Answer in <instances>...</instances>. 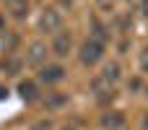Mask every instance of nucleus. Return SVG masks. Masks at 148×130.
Listing matches in <instances>:
<instances>
[{
    "label": "nucleus",
    "instance_id": "4",
    "mask_svg": "<svg viewBox=\"0 0 148 130\" xmlns=\"http://www.w3.org/2000/svg\"><path fill=\"white\" fill-rule=\"evenodd\" d=\"M44 60H47V47H44L42 42H34V44L29 47V52H26V63L34 65V68H39Z\"/></svg>",
    "mask_w": 148,
    "mask_h": 130
},
{
    "label": "nucleus",
    "instance_id": "13",
    "mask_svg": "<svg viewBox=\"0 0 148 130\" xmlns=\"http://www.w3.org/2000/svg\"><path fill=\"white\" fill-rule=\"evenodd\" d=\"M0 26H3V21H0Z\"/></svg>",
    "mask_w": 148,
    "mask_h": 130
},
{
    "label": "nucleus",
    "instance_id": "7",
    "mask_svg": "<svg viewBox=\"0 0 148 130\" xmlns=\"http://www.w3.org/2000/svg\"><path fill=\"white\" fill-rule=\"evenodd\" d=\"M18 96H21L23 102H36V96H39L36 83H34V81H21V83H18Z\"/></svg>",
    "mask_w": 148,
    "mask_h": 130
},
{
    "label": "nucleus",
    "instance_id": "6",
    "mask_svg": "<svg viewBox=\"0 0 148 130\" xmlns=\"http://www.w3.org/2000/svg\"><path fill=\"white\" fill-rule=\"evenodd\" d=\"M101 128L104 130H122L125 128V115L122 112H107V115H101Z\"/></svg>",
    "mask_w": 148,
    "mask_h": 130
},
{
    "label": "nucleus",
    "instance_id": "1",
    "mask_svg": "<svg viewBox=\"0 0 148 130\" xmlns=\"http://www.w3.org/2000/svg\"><path fill=\"white\" fill-rule=\"evenodd\" d=\"M101 57H104V42H99V39H86L83 47H81V63L91 68V65H96Z\"/></svg>",
    "mask_w": 148,
    "mask_h": 130
},
{
    "label": "nucleus",
    "instance_id": "5",
    "mask_svg": "<svg viewBox=\"0 0 148 130\" xmlns=\"http://www.w3.org/2000/svg\"><path fill=\"white\" fill-rule=\"evenodd\" d=\"M39 78H42L44 83H57V81L65 78V68H62V65H44L42 73H39Z\"/></svg>",
    "mask_w": 148,
    "mask_h": 130
},
{
    "label": "nucleus",
    "instance_id": "11",
    "mask_svg": "<svg viewBox=\"0 0 148 130\" xmlns=\"http://www.w3.org/2000/svg\"><path fill=\"white\" fill-rule=\"evenodd\" d=\"M143 68H148V55H146V57H143Z\"/></svg>",
    "mask_w": 148,
    "mask_h": 130
},
{
    "label": "nucleus",
    "instance_id": "10",
    "mask_svg": "<svg viewBox=\"0 0 148 130\" xmlns=\"http://www.w3.org/2000/svg\"><path fill=\"white\" fill-rule=\"evenodd\" d=\"M49 128H52V125H49L47 120H42V122H36V125H34L31 130H49Z\"/></svg>",
    "mask_w": 148,
    "mask_h": 130
},
{
    "label": "nucleus",
    "instance_id": "12",
    "mask_svg": "<svg viewBox=\"0 0 148 130\" xmlns=\"http://www.w3.org/2000/svg\"><path fill=\"white\" fill-rule=\"evenodd\" d=\"M143 128H148V115H146V117H143Z\"/></svg>",
    "mask_w": 148,
    "mask_h": 130
},
{
    "label": "nucleus",
    "instance_id": "2",
    "mask_svg": "<svg viewBox=\"0 0 148 130\" xmlns=\"http://www.w3.org/2000/svg\"><path fill=\"white\" fill-rule=\"evenodd\" d=\"M60 23H62L60 10H55V8H44V10H42V16H39V29H42V31L57 34V31H60Z\"/></svg>",
    "mask_w": 148,
    "mask_h": 130
},
{
    "label": "nucleus",
    "instance_id": "9",
    "mask_svg": "<svg viewBox=\"0 0 148 130\" xmlns=\"http://www.w3.org/2000/svg\"><path fill=\"white\" fill-rule=\"evenodd\" d=\"M13 13H16L18 18H21V16L26 13V3H23V0H18V3H16V8H13Z\"/></svg>",
    "mask_w": 148,
    "mask_h": 130
},
{
    "label": "nucleus",
    "instance_id": "8",
    "mask_svg": "<svg viewBox=\"0 0 148 130\" xmlns=\"http://www.w3.org/2000/svg\"><path fill=\"white\" fill-rule=\"evenodd\" d=\"M65 102H68V96L60 94V91H55V94H49V96L44 99V107H47V109H57V107H62Z\"/></svg>",
    "mask_w": 148,
    "mask_h": 130
},
{
    "label": "nucleus",
    "instance_id": "3",
    "mask_svg": "<svg viewBox=\"0 0 148 130\" xmlns=\"http://www.w3.org/2000/svg\"><path fill=\"white\" fill-rule=\"evenodd\" d=\"M70 47H73L70 34H68V31H57V34H55V42H52V52H55L57 57H65V55L70 52Z\"/></svg>",
    "mask_w": 148,
    "mask_h": 130
}]
</instances>
